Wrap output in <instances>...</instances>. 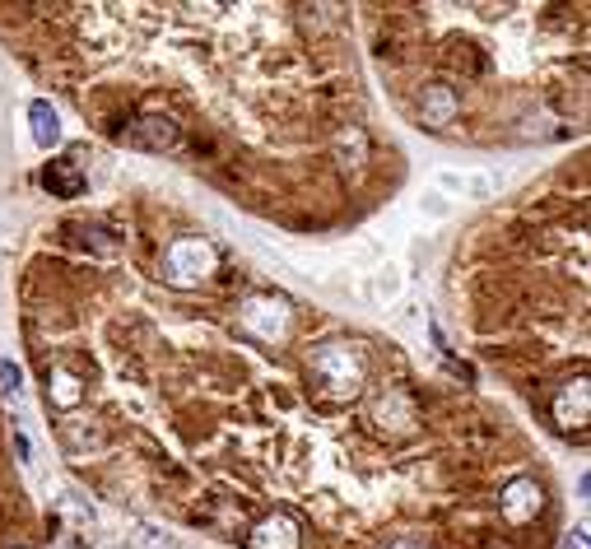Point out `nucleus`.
I'll list each match as a JSON object with an SVG mask.
<instances>
[{
	"instance_id": "1",
	"label": "nucleus",
	"mask_w": 591,
	"mask_h": 549,
	"mask_svg": "<svg viewBox=\"0 0 591 549\" xmlns=\"http://www.w3.org/2000/svg\"><path fill=\"white\" fill-rule=\"evenodd\" d=\"M312 377H317V387L326 396H359L368 363H363L359 345H350V340H322L312 349Z\"/></svg>"
},
{
	"instance_id": "6",
	"label": "nucleus",
	"mask_w": 591,
	"mask_h": 549,
	"mask_svg": "<svg viewBox=\"0 0 591 549\" xmlns=\"http://www.w3.org/2000/svg\"><path fill=\"white\" fill-rule=\"evenodd\" d=\"M247 549H298V522L289 512H270L247 531Z\"/></svg>"
},
{
	"instance_id": "5",
	"label": "nucleus",
	"mask_w": 591,
	"mask_h": 549,
	"mask_svg": "<svg viewBox=\"0 0 591 549\" xmlns=\"http://www.w3.org/2000/svg\"><path fill=\"white\" fill-rule=\"evenodd\" d=\"M457 117H461V98L452 94L447 84H429V89L419 94V121H424L429 131H447Z\"/></svg>"
},
{
	"instance_id": "9",
	"label": "nucleus",
	"mask_w": 591,
	"mask_h": 549,
	"mask_svg": "<svg viewBox=\"0 0 591 549\" xmlns=\"http://www.w3.org/2000/svg\"><path fill=\"white\" fill-rule=\"evenodd\" d=\"M28 121H33V140H38V145L52 149L56 140H61V121H56V112L47 108V103H33V108H28Z\"/></svg>"
},
{
	"instance_id": "7",
	"label": "nucleus",
	"mask_w": 591,
	"mask_h": 549,
	"mask_svg": "<svg viewBox=\"0 0 591 549\" xmlns=\"http://www.w3.org/2000/svg\"><path fill=\"white\" fill-rule=\"evenodd\" d=\"M554 424H559L564 433L587 429V373H578L573 387L559 391V401H554Z\"/></svg>"
},
{
	"instance_id": "2",
	"label": "nucleus",
	"mask_w": 591,
	"mask_h": 549,
	"mask_svg": "<svg viewBox=\"0 0 591 549\" xmlns=\"http://www.w3.org/2000/svg\"><path fill=\"white\" fill-rule=\"evenodd\" d=\"M219 270V252L205 238H177L163 252V280L173 289H196Z\"/></svg>"
},
{
	"instance_id": "11",
	"label": "nucleus",
	"mask_w": 591,
	"mask_h": 549,
	"mask_svg": "<svg viewBox=\"0 0 591 549\" xmlns=\"http://www.w3.org/2000/svg\"><path fill=\"white\" fill-rule=\"evenodd\" d=\"M19 391V368L10 359H0V396H14Z\"/></svg>"
},
{
	"instance_id": "4",
	"label": "nucleus",
	"mask_w": 591,
	"mask_h": 549,
	"mask_svg": "<svg viewBox=\"0 0 591 549\" xmlns=\"http://www.w3.org/2000/svg\"><path fill=\"white\" fill-rule=\"evenodd\" d=\"M540 508H545V494H540V484L531 475H517V480L503 484V494H498V517L508 526H526L536 522Z\"/></svg>"
},
{
	"instance_id": "8",
	"label": "nucleus",
	"mask_w": 591,
	"mask_h": 549,
	"mask_svg": "<svg viewBox=\"0 0 591 549\" xmlns=\"http://www.w3.org/2000/svg\"><path fill=\"white\" fill-rule=\"evenodd\" d=\"M42 182H47V191H56V196H80V191H84L80 168H75V163H66V159H61V163H52Z\"/></svg>"
},
{
	"instance_id": "10",
	"label": "nucleus",
	"mask_w": 591,
	"mask_h": 549,
	"mask_svg": "<svg viewBox=\"0 0 591 549\" xmlns=\"http://www.w3.org/2000/svg\"><path fill=\"white\" fill-rule=\"evenodd\" d=\"M131 549H177V545H173V536H168L163 526L140 522V526L131 531Z\"/></svg>"
},
{
	"instance_id": "12",
	"label": "nucleus",
	"mask_w": 591,
	"mask_h": 549,
	"mask_svg": "<svg viewBox=\"0 0 591 549\" xmlns=\"http://www.w3.org/2000/svg\"><path fill=\"white\" fill-rule=\"evenodd\" d=\"M391 549H424V545H419V540H396Z\"/></svg>"
},
{
	"instance_id": "13",
	"label": "nucleus",
	"mask_w": 591,
	"mask_h": 549,
	"mask_svg": "<svg viewBox=\"0 0 591 549\" xmlns=\"http://www.w3.org/2000/svg\"><path fill=\"white\" fill-rule=\"evenodd\" d=\"M14 549H24V545H14Z\"/></svg>"
},
{
	"instance_id": "3",
	"label": "nucleus",
	"mask_w": 591,
	"mask_h": 549,
	"mask_svg": "<svg viewBox=\"0 0 591 549\" xmlns=\"http://www.w3.org/2000/svg\"><path fill=\"white\" fill-rule=\"evenodd\" d=\"M238 322L261 340H280L289 331V298L280 294H247L238 303Z\"/></svg>"
}]
</instances>
